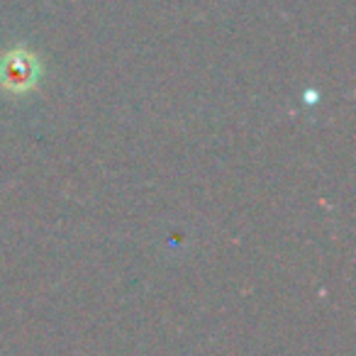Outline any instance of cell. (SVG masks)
Masks as SVG:
<instances>
[{
	"mask_svg": "<svg viewBox=\"0 0 356 356\" xmlns=\"http://www.w3.org/2000/svg\"><path fill=\"white\" fill-rule=\"evenodd\" d=\"M35 74L37 69L27 54H10L8 59H3V81L8 88L27 90L35 81Z\"/></svg>",
	"mask_w": 356,
	"mask_h": 356,
	"instance_id": "obj_1",
	"label": "cell"
}]
</instances>
